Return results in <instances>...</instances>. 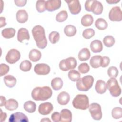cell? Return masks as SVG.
I'll list each match as a JSON object with an SVG mask.
<instances>
[{
    "mask_svg": "<svg viewBox=\"0 0 122 122\" xmlns=\"http://www.w3.org/2000/svg\"><path fill=\"white\" fill-rule=\"evenodd\" d=\"M32 34L37 46L41 49H44L47 46V40L43 27L41 25L34 26L32 30Z\"/></svg>",
    "mask_w": 122,
    "mask_h": 122,
    "instance_id": "obj_1",
    "label": "cell"
},
{
    "mask_svg": "<svg viewBox=\"0 0 122 122\" xmlns=\"http://www.w3.org/2000/svg\"><path fill=\"white\" fill-rule=\"evenodd\" d=\"M52 94V90L49 86L37 87L31 92V97L35 101H45L50 98Z\"/></svg>",
    "mask_w": 122,
    "mask_h": 122,
    "instance_id": "obj_2",
    "label": "cell"
},
{
    "mask_svg": "<svg viewBox=\"0 0 122 122\" xmlns=\"http://www.w3.org/2000/svg\"><path fill=\"white\" fill-rule=\"evenodd\" d=\"M93 77L90 75H86L82 78H79L76 81V87L80 91H88L93 85Z\"/></svg>",
    "mask_w": 122,
    "mask_h": 122,
    "instance_id": "obj_3",
    "label": "cell"
},
{
    "mask_svg": "<svg viewBox=\"0 0 122 122\" xmlns=\"http://www.w3.org/2000/svg\"><path fill=\"white\" fill-rule=\"evenodd\" d=\"M72 105L77 109L85 110L89 108V101L85 94H78L72 101Z\"/></svg>",
    "mask_w": 122,
    "mask_h": 122,
    "instance_id": "obj_4",
    "label": "cell"
},
{
    "mask_svg": "<svg viewBox=\"0 0 122 122\" xmlns=\"http://www.w3.org/2000/svg\"><path fill=\"white\" fill-rule=\"evenodd\" d=\"M106 88L109 91L111 95L115 97H118L121 94V89L117 80L114 78H111L107 82Z\"/></svg>",
    "mask_w": 122,
    "mask_h": 122,
    "instance_id": "obj_5",
    "label": "cell"
},
{
    "mask_svg": "<svg viewBox=\"0 0 122 122\" xmlns=\"http://www.w3.org/2000/svg\"><path fill=\"white\" fill-rule=\"evenodd\" d=\"M77 65L75 58L70 57L65 59H63L59 63V68L63 71H67L69 70L75 69Z\"/></svg>",
    "mask_w": 122,
    "mask_h": 122,
    "instance_id": "obj_6",
    "label": "cell"
},
{
    "mask_svg": "<svg viewBox=\"0 0 122 122\" xmlns=\"http://www.w3.org/2000/svg\"><path fill=\"white\" fill-rule=\"evenodd\" d=\"M89 110L92 117L95 120H100L102 118V112L101 105L95 102L91 103L89 106Z\"/></svg>",
    "mask_w": 122,
    "mask_h": 122,
    "instance_id": "obj_7",
    "label": "cell"
},
{
    "mask_svg": "<svg viewBox=\"0 0 122 122\" xmlns=\"http://www.w3.org/2000/svg\"><path fill=\"white\" fill-rule=\"evenodd\" d=\"M20 58V53L15 49L10 50L5 57L6 61L10 64H14L18 61Z\"/></svg>",
    "mask_w": 122,
    "mask_h": 122,
    "instance_id": "obj_8",
    "label": "cell"
},
{
    "mask_svg": "<svg viewBox=\"0 0 122 122\" xmlns=\"http://www.w3.org/2000/svg\"><path fill=\"white\" fill-rule=\"evenodd\" d=\"M109 18L112 21H121L122 20V13L120 8L118 6L112 8L109 13Z\"/></svg>",
    "mask_w": 122,
    "mask_h": 122,
    "instance_id": "obj_9",
    "label": "cell"
},
{
    "mask_svg": "<svg viewBox=\"0 0 122 122\" xmlns=\"http://www.w3.org/2000/svg\"><path fill=\"white\" fill-rule=\"evenodd\" d=\"M67 3L70 12L73 15L79 13L81 10V5L78 0H73L71 1H65Z\"/></svg>",
    "mask_w": 122,
    "mask_h": 122,
    "instance_id": "obj_10",
    "label": "cell"
},
{
    "mask_svg": "<svg viewBox=\"0 0 122 122\" xmlns=\"http://www.w3.org/2000/svg\"><path fill=\"white\" fill-rule=\"evenodd\" d=\"M50 66L45 63H38L34 68V72L38 75H47L50 72Z\"/></svg>",
    "mask_w": 122,
    "mask_h": 122,
    "instance_id": "obj_11",
    "label": "cell"
},
{
    "mask_svg": "<svg viewBox=\"0 0 122 122\" xmlns=\"http://www.w3.org/2000/svg\"><path fill=\"white\" fill-rule=\"evenodd\" d=\"M53 110V105L49 102H43L40 104L38 107L39 113L43 115H46L50 114Z\"/></svg>",
    "mask_w": 122,
    "mask_h": 122,
    "instance_id": "obj_12",
    "label": "cell"
},
{
    "mask_svg": "<svg viewBox=\"0 0 122 122\" xmlns=\"http://www.w3.org/2000/svg\"><path fill=\"white\" fill-rule=\"evenodd\" d=\"M9 121L10 122H28L29 120L26 115L21 112H16L10 115Z\"/></svg>",
    "mask_w": 122,
    "mask_h": 122,
    "instance_id": "obj_13",
    "label": "cell"
},
{
    "mask_svg": "<svg viewBox=\"0 0 122 122\" xmlns=\"http://www.w3.org/2000/svg\"><path fill=\"white\" fill-rule=\"evenodd\" d=\"M61 1L60 0H49L46 1L45 8L48 11L52 12L59 9L61 6Z\"/></svg>",
    "mask_w": 122,
    "mask_h": 122,
    "instance_id": "obj_14",
    "label": "cell"
},
{
    "mask_svg": "<svg viewBox=\"0 0 122 122\" xmlns=\"http://www.w3.org/2000/svg\"><path fill=\"white\" fill-rule=\"evenodd\" d=\"M103 9V5L101 2L96 0H93L91 11L95 15H100L102 13Z\"/></svg>",
    "mask_w": 122,
    "mask_h": 122,
    "instance_id": "obj_15",
    "label": "cell"
},
{
    "mask_svg": "<svg viewBox=\"0 0 122 122\" xmlns=\"http://www.w3.org/2000/svg\"><path fill=\"white\" fill-rule=\"evenodd\" d=\"M30 35L27 29L24 28L20 29L17 33V40L18 41L22 43L24 40H29Z\"/></svg>",
    "mask_w": 122,
    "mask_h": 122,
    "instance_id": "obj_16",
    "label": "cell"
},
{
    "mask_svg": "<svg viewBox=\"0 0 122 122\" xmlns=\"http://www.w3.org/2000/svg\"><path fill=\"white\" fill-rule=\"evenodd\" d=\"M70 99V97L68 93L65 92H60L57 96V101L59 104L64 105L68 104Z\"/></svg>",
    "mask_w": 122,
    "mask_h": 122,
    "instance_id": "obj_17",
    "label": "cell"
},
{
    "mask_svg": "<svg viewBox=\"0 0 122 122\" xmlns=\"http://www.w3.org/2000/svg\"><path fill=\"white\" fill-rule=\"evenodd\" d=\"M90 47L91 51L94 53L100 52L103 49L102 42L99 40H95L91 42Z\"/></svg>",
    "mask_w": 122,
    "mask_h": 122,
    "instance_id": "obj_18",
    "label": "cell"
},
{
    "mask_svg": "<svg viewBox=\"0 0 122 122\" xmlns=\"http://www.w3.org/2000/svg\"><path fill=\"white\" fill-rule=\"evenodd\" d=\"M16 18L17 21L20 23L26 22L28 19V14L24 10H19L16 13Z\"/></svg>",
    "mask_w": 122,
    "mask_h": 122,
    "instance_id": "obj_19",
    "label": "cell"
},
{
    "mask_svg": "<svg viewBox=\"0 0 122 122\" xmlns=\"http://www.w3.org/2000/svg\"><path fill=\"white\" fill-rule=\"evenodd\" d=\"M61 122H71L72 120V113L68 109H62L61 112Z\"/></svg>",
    "mask_w": 122,
    "mask_h": 122,
    "instance_id": "obj_20",
    "label": "cell"
},
{
    "mask_svg": "<svg viewBox=\"0 0 122 122\" xmlns=\"http://www.w3.org/2000/svg\"><path fill=\"white\" fill-rule=\"evenodd\" d=\"M95 89L96 92L99 94H103L106 91V84L104 81L102 80H98L95 84Z\"/></svg>",
    "mask_w": 122,
    "mask_h": 122,
    "instance_id": "obj_21",
    "label": "cell"
},
{
    "mask_svg": "<svg viewBox=\"0 0 122 122\" xmlns=\"http://www.w3.org/2000/svg\"><path fill=\"white\" fill-rule=\"evenodd\" d=\"M41 57V53L38 50L33 49L31 50L29 54V59L33 62H37L39 61Z\"/></svg>",
    "mask_w": 122,
    "mask_h": 122,
    "instance_id": "obj_22",
    "label": "cell"
},
{
    "mask_svg": "<svg viewBox=\"0 0 122 122\" xmlns=\"http://www.w3.org/2000/svg\"><path fill=\"white\" fill-rule=\"evenodd\" d=\"M91 56L90 52L87 48H82L78 53V57L80 61H86L88 60Z\"/></svg>",
    "mask_w": 122,
    "mask_h": 122,
    "instance_id": "obj_23",
    "label": "cell"
},
{
    "mask_svg": "<svg viewBox=\"0 0 122 122\" xmlns=\"http://www.w3.org/2000/svg\"><path fill=\"white\" fill-rule=\"evenodd\" d=\"M102 57L100 55H95L92 57L90 61L91 66L93 68H98L101 66Z\"/></svg>",
    "mask_w": 122,
    "mask_h": 122,
    "instance_id": "obj_24",
    "label": "cell"
},
{
    "mask_svg": "<svg viewBox=\"0 0 122 122\" xmlns=\"http://www.w3.org/2000/svg\"><path fill=\"white\" fill-rule=\"evenodd\" d=\"M4 82L9 88H13L16 84V79L11 75H8L4 77Z\"/></svg>",
    "mask_w": 122,
    "mask_h": 122,
    "instance_id": "obj_25",
    "label": "cell"
},
{
    "mask_svg": "<svg viewBox=\"0 0 122 122\" xmlns=\"http://www.w3.org/2000/svg\"><path fill=\"white\" fill-rule=\"evenodd\" d=\"M5 108L8 111H12L16 110L18 107V102L14 99H10L5 103Z\"/></svg>",
    "mask_w": 122,
    "mask_h": 122,
    "instance_id": "obj_26",
    "label": "cell"
},
{
    "mask_svg": "<svg viewBox=\"0 0 122 122\" xmlns=\"http://www.w3.org/2000/svg\"><path fill=\"white\" fill-rule=\"evenodd\" d=\"M93 18L91 14H87L84 15L81 19V23L84 27H89L93 22Z\"/></svg>",
    "mask_w": 122,
    "mask_h": 122,
    "instance_id": "obj_27",
    "label": "cell"
},
{
    "mask_svg": "<svg viewBox=\"0 0 122 122\" xmlns=\"http://www.w3.org/2000/svg\"><path fill=\"white\" fill-rule=\"evenodd\" d=\"M63 81L61 78L56 77L53 79L51 81V85L54 90L58 91L61 89L63 86Z\"/></svg>",
    "mask_w": 122,
    "mask_h": 122,
    "instance_id": "obj_28",
    "label": "cell"
},
{
    "mask_svg": "<svg viewBox=\"0 0 122 122\" xmlns=\"http://www.w3.org/2000/svg\"><path fill=\"white\" fill-rule=\"evenodd\" d=\"M23 108L27 112L29 113H33L36 111V104L32 101H28L24 103Z\"/></svg>",
    "mask_w": 122,
    "mask_h": 122,
    "instance_id": "obj_29",
    "label": "cell"
},
{
    "mask_svg": "<svg viewBox=\"0 0 122 122\" xmlns=\"http://www.w3.org/2000/svg\"><path fill=\"white\" fill-rule=\"evenodd\" d=\"M15 30L12 28H8L3 29L1 31L2 36L6 39L13 38L15 34Z\"/></svg>",
    "mask_w": 122,
    "mask_h": 122,
    "instance_id": "obj_30",
    "label": "cell"
},
{
    "mask_svg": "<svg viewBox=\"0 0 122 122\" xmlns=\"http://www.w3.org/2000/svg\"><path fill=\"white\" fill-rule=\"evenodd\" d=\"M77 32L76 27L72 25H66L64 29V33L68 37H72L74 36Z\"/></svg>",
    "mask_w": 122,
    "mask_h": 122,
    "instance_id": "obj_31",
    "label": "cell"
},
{
    "mask_svg": "<svg viewBox=\"0 0 122 122\" xmlns=\"http://www.w3.org/2000/svg\"><path fill=\"white\" fill-rule=\"evenodd\" d=\"M95 27L99 30H104L108 27V23L102 18H98L95 22Z\"/></svg>",
    "mask_w": 122,
    "mask_h": 122,
    "instance_id": "obj_32",
    "label": "cell"
},
{
    "mask_svg": "<svg viewBox=\"0 0 122 122\" xmlns=\"http://www.w3.org/2000/svg\"><path fill=\"white\" fill-rule=\"evenodd\" d=\"M68 76L70 80L72 81H76L80 78L81 74L77 71L71 70L68 72Z\"/></svg>",
    "mask_w": 122,
    "mask_h": 122,
    "instance_id": "obj_33",
    "label": "cell"
},
{
    "mask_svg": "<svg viewBox=\"0 0 122 122\" xmlns=\"http://www.w3.org/2000/svg\"><path fill=\"white\" fill-rule=\"evenodd\" d=\"M103 42L106 47H111L114 44L115 39L113 36L111 35H107L103 38Z\"/></svg>",
    "mask_w": 122,
    "mask_h": 122,
    "instance_id": "obj_34",
    "label": "cell"
},
{
    "mask_svg": "<svg viewBox=\"0 0 122 122\" xmlns=\"http://www.w3.org/2000/svg\"><path fill=\"white\" fill-rule=\"evenodd\" d=\"M32 67V64L28 60H24L22 61L20 65V69L23 71H29Z\"/></svg>",
    "mask_w": 122,
    "mask_h": 122,
    "instance_id": "obj_35",
    "label": "cell"
},
{
    "mask_svg": "<svg viewBox=\"0 0 122 122\" xmlns=\"http://www.w3.org/2000/svg\"><path fill=\"white\" fill-rule=\"evenodd\" d=\"M50 41L52 44L56 43L60 39V34L57 31H52L49 35Z\"/></svg>",
    "mask_w": 122,
    "mask_h": 122,
    "instance_id": "obj_36",
    "label": "cell"
},
{
    "mask_svg": "<svg viewBox=\"0 0 122 122\" xmlns=\"http://www.w3.org/2000/svg\"><path fill=\"white\" fill-rule=\"evenodd\" d=\"M68 13L66 10H61L56 16V20L59 22H62L67 20Z\"/></svg>",
    "mask_w": 122,
    "mask_h": 122,
    "instance_id": "obj_37",
    "label": "cell"
},
{
    "mask_svg": "<svg viewBox=\"0 0 122 122\" xmlns=\"http://www.w3.org/2000/svg\"><path fill=\"white\" fill-rule=\"evenodd\" d=\"M112 117L115 119H119L122 117V109L119 107L114 108L112 111Z\"/></svg>",
    "mask_w": 122,
    "mask_h": 122,
    "instance_id": "obj_38",
    "label": "cell"
},
{
    "mask_svg": "<svg viewBox=\"0 0 122 122\" xmlns=\"http://www.w3.org/2000/svg\"><path fill=\"white\" fill-rule=\"evenodd\" d=\"M95 35V31L93 29L88 28L84 30L82 32V36L85 39H90Z\"/></svg>",
    "mask_w": 122,
    "mask_h": 122,
    "instance_id": "obj_39",
    "label": "cell"
},
{
    "mask_svg": "<svg viewBox=\"0 0 122 122\" xmlns=\"http://www.w3.org/2000/svg\"><path fill=\"white\" fill-rule=\"evenodd\" d=\"M107 73L109 77L115 78L118 75L119 71L116 67L111 66L107 70Z\"/></svg>",
    "mask_w": 122,
    "mask_h": 122,
    "instance_id": "obj_40",
    "label": "cell"
},
{
    "mask_svg": "<svg viewBox=\"0 0 122 122\" xmlns=\"http://www.w3.org/2000/svg\"><path fill=\"white\" fill-rule=\"evenodd\" d=\"M45 0H37L36 1V8L39 12H43L45 10Z\"/></svg>",
    "mask_w": 122,
    "mask_h": 122,
    "instance_id": "obj_41",
    "label": "cell"
},
{
    "mask_svg": "<svg viewBox=\"0 0 122 122\" xmlns=\"http://www.w3.org/2000/svg\"><path fill=\"white\" fill-rule=\"evenodd\" d=\"M90 70V67L88 63L84 62L80 64L78 66V71L79 72L84 74L89 72Z\"/></svg>",
    "mask_w": 122,
    "mask_h": 122,
    "instance_id": "obj_42",
    "label": "cell"
},
{
    "mask_svg": "<svg viewBox=\"0 0 122 122\" xmlns=\"http://www.w3.org/2000/svg\"><path fill=\"white\" fill-rule=\"evenodd\" d=\"M0 77L7 74L10 70L9 66L6 64L1 63L0 65Z\"/></svg>",
    "mask_w": 122,
    "mask_h": 122,
    "instance_id": "obj_43",
    "label": "cell"
},
{
    "mask_svg": "<svg viewBox=\"0 0 122 122\" xmlns=\"http://www.w3.org/2000/svg\"><path fill=\"white\" fill-rule=\"evenodd\" d=\"M110 60L108 57L107 56L102 57L101 66L103 68L106 67L109 65L110 63Z\"/></svg>",
    "mask_w": 122,
    "mask_h": 122,
    "instance_id": "obj_44",
    "label": "cell"
},
{
    "mask_svg": "<svg viewBox=\"0 0 122 122\" xmlns=\"http://www.w3.org/2000/svg\"><path fill=\"white\" fill-rule=\"evenodd\" d=\"M51 119L54 122H59L61 121V114L58 112H53L51 116Z\"/></svg>",
    "mask_w": 122,
    "mask_h": 122,
    "instance_id": "obj_45",
    "label": "cell"
},
{
    "mask_svg": "<svg viewBox=\"0 0 122 122\" xmlns=\"http://www.w3.org/2000/svg\"><path fill=\"white\" fill-rule=\"evenodd\" d=\"M15 4L18 7H23L27 2V0H15Z\"/></svg>",
    "mask_w": 122,
    "mask_h": 122,
    "instance_id": "obj_46",
    "label": "cell"
},
{
    "mask_svg": "<svg viewBox=\"0 0 122 122\" xmlns=\"http://www.w3.org/2000/svg\"><path fill=\"white\" fill-rule=\"evenodd\" d=\"M93 2V0H86L85 3V9L86 10L91 12V7L92 5V3Z\"/></svg>",
    "mask_w": 122,
    "mask_h": 122,
    "instance_id": "obj_47",
    "label": "cell"
},
{
    "mask_svg": "<svg viewBox=\"0 0 122 122\" xmlns=\"http://www.w3.org/2000/svg\"><path fill=\"white\" fill-rule=\"evenodd\" d=\"M0 28H2L3 27L5 26L6 25V19L4 17H0Z\"/></svg>",
    "mask_w": 122,
    "mask_h": 122,
    "instance_id": "obj_48",
    "label": "cell"
},
{
    "mask_svg": "<svg viewBox=\"0 0 122 122\" xmlns=\"http://www.w3.org/2000/svg\"><path fill=\"white\" fill-rule=\"evenodd\" d=\"M0 119H1V122H3L5 121L6 117H7V114L6 112H3L2 111V110L0 109Z\"/></svg>",
    "mask_w": 122,
    "mask_h": 122,
    "instance_id": "obj_49",
    "label": "cell"
},
{
    "mask_svg": "<svg viewBox=\"0 0 122 122\" xmlns=\"http://www.w3.org/2000/svg\"><path fill=\"white\" fill-rule=\"evenodd\" d=\"M0 106H2L5 105V103L7 102L6 98L4 96H0Z\"/></svg>",
    "mask_w": 122,
    "mask_h": 122,
    "instance_id": "obj_50",
    "label": "cell"
},
{
    "mask_svg": "<svg viewBox=\"0 0 122 122\" xmlns=\"http://www.w3.org/2000/svg\"><path fill=\"white\" fill-rule=\"evenodd\" d=\"M120 0H106V2H107L109 4H116L118 2H119Z\"/></svg>",
    "mask_w": 122,
    "mask_h": 122,
    "instance_id": "obj_51",
    "label": "cell"
},
{
    "mask_svg": "<svg viewBox=\"0 0 122 122\" xmlns=\"http://www.w3.org/2000/svg\"><path fill=\"white\" fill-rule=\"evenodd\" d=\"M51 122V121L50 120V119H49L48 118H44L43 119H42V120H41V122Z\"/></svg>",
    "mask_w": 122,
    "mask_h": 122,
    "instance_id": "obj_52",
    "label": "cell"
}]
</instances>
